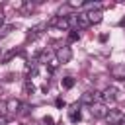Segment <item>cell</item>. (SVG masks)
Returning <instances> with one entry per match:
<instances>
[{
    "label": "cell",
    "mask_w": 125,
    "mask_h": 125,
    "mask_svg": "<svg viewBox=\"0 0 125 125\" xmlns=\"http://www.w3.org/2000/svg\"><path fill=\"white\" fill-rule=\"evenodd\" d=\"M16 55H20V51H16V49H12V51H6L4 55H2V62H8L12 57H16Z\"/></svg>",
    "instance_id": "13"
},
{
    "label": "cell",
    "mask_w": 125,
    "mask_h": 125,
    "mask_svg": "<svg viewBox=\"0 0 125 125\" xmlns=\"http://www.w3.org/2000/svg\"><path fill=\"white\" fill-rule=\"evenodd\" d=\"M117 94H119V92H117V88L107 86V88L102 92V100H104L105 104H107V102H115V100H117Z\"/></svg>",
    "instance_id": "5"
},
{
    "label": "cell",
    "mask_w": 125,
    "mask_h": 125,
    "mask_svg": "<svg viewBox=\"0 0 125 125\" xmlns=\"http://www.w3.org/2000/svg\"><path fill=\"white\" fill-rule=\"evenodd\" d=\"M61 84H62V88H66V90H68V88H72V86H74V78H72V76H64V78L61 80Z\"/></svg>",
    "instance_id": "14"
},
{
    "label": "cell",
    "mask_w": 125,
    "mask_h": 125,
    "mask_svg": "<svg viewBox=\"0 0 125 125\" xmlns=\"http://www.w3.org/2000/svg\"><path fill=\"white\" fill-rule=\"evenodd\" d=\"M98 98H100L98 92H84V94L80 96V104H84V105H92V104H96Z\"/></svg>",
    "instance_id": "7"
},
{
    "label": "cell",
    "mask_w": 125,
    "mask_h": 125,
    "mask_svg": "<svg viewBox=\"0 0 125 125\" xmlns=\"http://www.w3.org/2000/svg\"><path fill=\"white\" fill-rule=\"evenodd\" d=\"M105 121H107V125H121L125 121V115H123L121 109H109Z\"/></svg>",
    "instance_id": "1"
},
{
    "label": "cell",
    "mask_w": 125,
    "mask_h": 125,
    "mask_svg": "<svg viewBox=\"0 0 125 125\" xmlns=\"http://www.w3.org/2000/svg\"><path fill=\"white\" fill-rule=\"evenodd\" d=\"M78 37H80V33H78V31H74V29L68 33V41H78Z\"/></svg>",
    "instance_id": "19"
},
{
    "label": "cell",
    "mask_w": 125,
    "mask_h": 125,
    "mask_svg": "<svg viewBox=\"0 0 125 125\" xmlns=\"http://www.w3.org/2000/svg\"><path fill=\"white\" fill-rule=\"evenodd\" d=\"M2 23H4V14L0 12V27H2Z\"/></svg>",
    "instance_id": "24"
},
{
    "label": "cell",
    "mask_w": 125,
    "mask_h": 125,
    "mask_svg": "<svg viewBox=\"0 0 125 125\" xmlns=\"http://www.w3.org/2000/svg\"><path fill=\"white\" fill-rule=\"evenodd\" d=\"M80 105H82V104H72L70 109H68V119H70L72 123H78L80 117H82V115H80Z\"/></svg>",
    "instance_id": "8"
},
{
    "label": "cell",
    "mask_w": 125,
    "mask_h": 125,
    "mask_svg": "<svg viewBox=\"0 0 125 125\" xmlns=\"http://www.w3.org/2000/svg\"><path fill=\"white\" fill-rule=\"evenodd\" d=\"M43 123H45V125H55V119H53L51 115H45V117H43Z\"/></svg>",
    "instance_id": "21"
},
{
    "label": "cell",
    "mask_w": 125,
    "mask_h": 125,
    "mask_svg": "<svg viewBox=\"0 0 125 125\" xmlns=\"http://www.w3.org/2000/svg\"><path fill=\"white\" fill-rule=\"evenodd\" d=\"M55 105H57V107H61V109H62V107H64V105H66V102H64V100H62V98H57V100H55Z\"/></svg>",
    "instance_id": "20"
},
{
    "label": "cell",
    "mask_w": 125,
    "mask_h": 125,
    "mask_svg": "<svg viewBox=\"0 0 125 125\" xmlns=\"http://www.w3.org/2000/svg\"><path fill=\"white\" fill-rule=\"evenodd\" d=\"M8 123V119H6V115H0V125H6Z\"/></svg>",
    "instance_id": "22"
},
{
    "label": "cell",
    "mask_w": 125,
    "mask_h": 125,
    "mask_svg": "<svg viewBox=\"0 0 125 125\" xmlns=\"http://www.w3.org/2000/svg\"><path fill=\"white\" fill-rule=\"evenodd\" d=\"M20 105H21V102L20 100H8V113H18L20 111Z\"/></svg>",
    "instance_id": "10"
},
{
    "label": "cell",
    "mask_w": 125,
    "mask_h": 125,
    "mask_svg": "<svg viewBox=\"0 0 125 125\" xmlns=\"http://www.w3.org/2000/svg\"><path fill=\"white\" fill-rule=\"evenodd\" d=\"M82 6H84L88 12H92V10H102V4H100V2H84Z\"/></svg>",
    "instance_id": "11"
},
{
    "label": "cell",
    "mask_w": 125,
    "mask_h": 125,
    "mask_svg": "<svg viewBox=\"0 0 125 125\" xmlns=\"http://www.w3.org/2000/svg\"><path fill=\"white\" fill-rule=\"evenodd\" d=\"M23 90H25V94H27V96H31V94L35 92V86L31 84V80H25V82H23Z\"/></svg>",
    "instance_id": "16"
},
{
    "label": "cell",
    "mask_w": 125,
    "mask_h": 125,
    "mask_svg": "<svg viewBox=\"0 0 125 125\" xmlns=\"http://www.w3.org/2000/svg\"><path fill=\"white\" fill-rule=\"evenodd\" d=\"M57 125H64V123H62V121H61V123H57Z\"/></svg>",
    "instance_id": "26"
},
{
    "label": "cell",
    "mask_w": 125,
    "mask_h": 125,
    "mask_svg": "<svg viewBox=\"0 0 125 125\" xmlns=\"http://www.w3.org/2000/svg\"><path fill=\"white\" fill-rule=\"evenodd\" d=\"M14 27H16L14 23H8V25H2V27H0V37H6V35H8L10 31H14Z\"/></svg>",
    "instance_id": "15"
},
{
    "label": "cell",
    "mask_w": 125,
    "mask_h": 125,
    "mask_svg": "<svg viewBox=\"0 0 125 125\" xmlns=\"http://www.w3.org/2000/svg\"><path fill=\"white\" fill-rule=\"evenodd\" d=\"M90 25V20L86 14H78V27H88Z\"/></svg>",
    "instance_id": "12"
},
{
    "label": "cell",
    "mask_w": 125,
    "mask_h": 125,
    "mask_svg": "<svg viewBox=\"0 0 125 125\" xmlns=\"http://www.w3.org/2000/svg\"><path fill=\"white\" fill-rule=\"evenodd\" d=\"M8 113V102L0 100V115H6Z\"/></svg>",
    "instance_id": "18"
},
{
    "label": "cell",
    "mask_w": 125,
    "mask_h": 125,
    "mask_svg": "<svg viewBox=\"0 0 125 125\" xmlns=\"http://www.w3.org/2000/svg\"><path fill=\"white\" fill-rule=\"evenodd\" d=\"M107 107L104 105V104H100V102H96V104H92L90 105V113H92V117H96V119H105L107 117Z\"/></svg>",
    "instance_id": "3"
},
{
    "label": "cell",
    "mask_w": 125,
    "mask_h": 125,
    "mask_svg": "<svg viewBox=\"0 0 125 125\" xmlns=\"http://www.w3.org/2000/svg\"><path fill=\"white\" fill-rule=\"evenodd\" d=\"M121 125H125V121H123V123H121Z\"/></svg>",
    "instance_id": "28"
},
{
    "label": "cell",
    "mask_w": 125,
    "mask_h": 125,
    "mask_svg": "<svg viewBox=\"0 0 125 125\" xmlns=\"http://www.w3.org/2000/svg\"><path fill=\"white\" fill-rule=\"evenodd\" d=\"M12 80H14V74H12V72H10V74H8V76H6V82H12Z\"/></svg>",
    "instance_id": "23"
},
{
    "label": "cell",
    "mask_w": 125,
    "mask_h": 125,
    "mask_svg": "<svg viewBox=\"0 0 125 125\" xmlns=\"http://www.w3.org/2000/svg\"><path fill=\"white\" fill-rule=\"evenodd\" d=\"M55 59H57L59 62H68V61L72 59V49H70L68 45L59 47V49L55 51Z\"/></svg>",
    "instance_id": "2"
},
{
    "label": "cell",
    "mask_w": 125,
    "mask_h": 125,
    "mask_svg": "<svg viewBox=\"0 0 125 125\" xmlns=\"http://www.w3.org/2000/svg\"><path fill=\"white\" fill-rule=\"evenodd\" d=\"M121 25H125V18H123V20H121Z\"/></svg>",
    "instance_id": "25"
},
{
    "label": "cell",
    "mask_w": 125,
    "mask_h": 125,
    "mask_svg": "<svg viewBox=\"0 0 125 125\" xmlns=\"http://www.w3.org/2000/svg\"><path fill=\"white\" fill-rule=\"evenodd\" d=\"M43 29H47V23H45V21H41V23L33 25V27L27 31V41H35V39L43 33Z\"/></svg>",
    "instance_id": "4"
},
{
    "label": "cell",
    "mask_w": 125,
    "mask_h": 125,
    "mask_svg": "<svg viewBox=\"0 0 125 125\" xmlns=\"http://www.w3.org/2000/svg\"><path fill=\"white\" fill-rule=\"evenodd\" d=\"M0 94H2V88H0Z\"/></svg>",
    "instance_id": "27"
},
{
    "label": "cell",
    "mask_w": 125,
    "mask_h": 125,
    "mask_svg": "<svg viewBox=\"0 0 125 125\" xmlns=\"http://www.w3.org/2000/svg\"><path fill=\"white\" fill-rule=\"evenodd\" d=\"M29 109H31V107H29L27 104H21V105H20V111H18V115H21V117H25V115L29 113Z\"/></svg>",
    "instance_id": "17"
},
{
    "label": "cell",
    "mask_w": 125,
    "mask_h": 125,
    "mask_svg": "<svg viewBox=\"0 0 125 125\" xmlns=\"http://www.w3.org/2000/svg\"><path fill=\"white\" fill-rule=\"evenodd\" d=\"M109 72H111V76H113L115 80H125V62L113 64V66L109 68Z\"/></svg>",
    "instance_id": "6"
},
{
    "label": "cell",
    "mask_w": 125,
    "mask_h": 125,
    "mask_svg": "<svg viewBox=\"0 0 125 125\" xmlns=\"http://www.w3.org/2000/svg\"><path fill=\"white\" fill-rule=\"evenodd\" d=\"M86 16H88L90 23H100V21H102V18H104L102 10H92V12H86Z\"/></svg>",
    "instance_id": "9"
}]
</instances>
